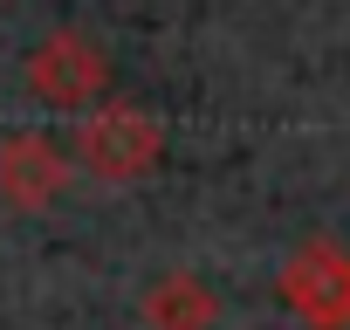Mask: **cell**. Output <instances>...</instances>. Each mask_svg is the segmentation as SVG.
I'll list each match as a JSON object with an SVG mask.
<instances>
[{
	"instance_id": "2",
	"label": "cell",
	"mask_w": 350,
	"mask_h": 330,
	"mask_svg": "<svg viewBox=\"0 0 350 330\" xmlns=\"http://www.w3.org/2000/svg\"><path fill=\"white\" fill-rule=\"evenodd\" d=\"M275 296L295 323L309 330H350V248L329 241V234H309L282 275H275Z\"/></svg>"
},
{
	"instance_id": "3",
	"label": "cell",
	"mask_w": 350,
	"mask_h": 330,
	"mask_svg": "<svg viewBox=\"0 0 350 330\" xmlns=\"http://www.w3.org/2000/svg\"><path fill=\"white\" fill-rule=\"evenodd\" d=\"M28 90L35 103H55V110H96L110 97V55L83 28H55L28 55Z\"/></svg>"
},
{
	"instance_id": "4",
	"label": "cell",
	"mask_w": 350,
	"mask_h": 330,
	"mask_svg": "<svg viewBox=\"0 0 350 330\" xmlns=\"http://www.w3.org/2000/svg\"><path fill=\"white\" fill-rule=\"evenodd\" d=\"M69 179H76V165H69V151L55 138H42V131L0 138V200L8 207L42 214V207H55L69 193Z\"/></svg>"
},
{
	"instance_id": "5",
	"label": "cell",
	"mask_w": 350,
	"mask_h": 330,
	"mask_svg": "<svg viewBox=\"0 0 350 330\" xmlns=\"http://www.w3.org/2000/svg\"><path fill=\"white\" fill-rule=\"evenodd\" d=\"M213 323H220V296L193 268H165L144 289V330H213Z\"/></svg>"
},
{
	"instance_id": "1",
	"label": "cell",
	"mask_w": 350,
	"mask_h": 330,
	"mask_svg": "<svg viewBox=\"0 0 350 330\" xmlns=\"http://www.w3.org/2000/svg\"><path fill=\"white\" fill-rule=\"evenodd\" d=\"M165 158V124L144 103H96L76 131V165L103 186H137Z\"/></svg>"
}]
</instances>
